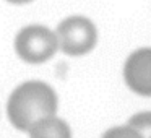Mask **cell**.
<instances>
[{"label": "cell", "mask_w": 151, "mask_h": 138, "mask_svg": "<svg viewBox=\"0 0 151 138\" xmlns=\"http://www.w3.org/2000/svg\"><path fill=\"white\" fill-rule=\"evenodd\" d=\"M57 96L42 81H26L20 85L8 99L7 112L18 130L28 132L36 122L55 115Z\"/></svg>", "instance_id": "1"}, {"label": "cell", "mask_w": 151, "mask_h": 138, "mask_svg": "<svg viewBox=\"0 0 151 138\" xmlns=\"http://www.w3.org/2000/svg\"><path fill=\"white\" fill-rule=\"evenodd\" d=\"M7 2L15 4V5H23V4H29V2H33V0H7Z\"/></svg>", "instance_id": "8"}, {"label": "cell", "mask_w": 151, "mask_h": 138, "mask_svg": "<svg viewBox=\"0 0 151 138\" xmlns=\"http://www.w3.org/2000/svg\"><path fill=\"white\" fill-rule=\"evenodd\" d=\"M57 41H59V49H62L67 55H85L98 41V31L91 20L85 17H68L59 24L55 31Z\"/></svg>", "instance_id": "3"}, {"label": "cell", "mask_w": 151, "mask_h": 138, "mask_svg": "<svg viewBox=\"0 0 151 138\" xmlns=\"http://www.w3.org/2000/svg\"><path fill=\"white\" fill-rule=\"evenodd\" d=\"M127 86L140 96H151V47L130 54L124 67Z\"/></svg>", "instance_id": "4"}, {"label": "cell", "mask_w": 151, "mask_h": 138, "mask_svg": "<svg viewBox=\"0 0 151 138\" xmlns=\"http://www.w3.org/2000/svg\"><path fill=\"white\" fill-rule=\"evenodd\" d=\"M127 125L133 127L141 138H151V112H138L130 117Z\"/></svg>", "instance_id": "6"}, {"label": "cell", "mask_w": 151, "mask_h": 138, "mask_svg": "<svg viewBox=\"0 0 151 138\" xmlns=\"http://www.w3.org/2000/svg\"><path fill=\"white\" fill-rule=\"evenodd\" d=\"M59 49V41L54 31L46 26H26L15 37V50L18 57L28 63H42Z\"/></svg>", "instance_id": "2"}, {"label": "cell", "mask_w": 151, "mask_h": 138, "mask_svg": "<svg viewBox=\"0 0 151 138\" xmlns=\"http://www.w3.org/2000/svg\"><path fill=\"white\" fill-rule=\"evenodd\" d=\"M29 138H72V130L62 119L50 115L29 128Z\"/></svg>", "instance_id": "5"}, {"label": "cell", "mask_w": 151, "mask_h": 138, "mask_svg": "<svg viewBox=\"0 0 151 138\" xmlns=\"http://www.w3.org/2000/svg\"><path fill=\"white\" fill-rule=\"evenodd\" d=\"M102 138H141V135L130 125H120V127L109 128Z\"/></svg>", "instance_id": "7"}]
</instances>
